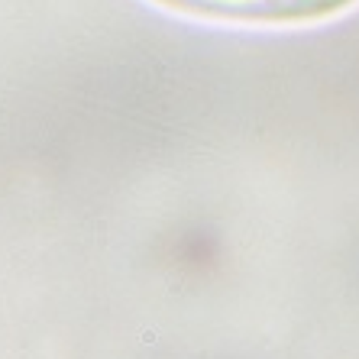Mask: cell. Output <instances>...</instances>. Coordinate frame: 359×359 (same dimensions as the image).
Instances as JSON below:
<instances>
[{"label": "cell", "mask_w": 359, "mask_h": 359, "mask_svg": "<svg viewBox=\"0 0 359 359\" xmlns=\"http://www.w3.org/2000/svg\"><path fill=\"white\" fill-rule=\"evenodd\" d=\"M169 3L220 13V17H246V20H308L340 10L349 0H169Z\"/></svg>", "instance_id": "6da1fadb"}]
</instances>
